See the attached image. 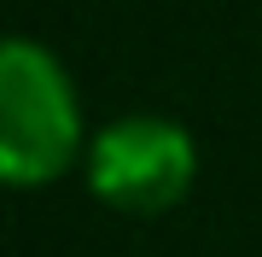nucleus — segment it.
Here are the masks:
<instances>
[{
  "label": "nucleus",
  "mask_w": 262,
  "mask_h": 257,
  "mask_svg": "<svg viewBox=\"0 0 262 257\" xmlns=\"http://www.w3.org/2000/svg\"><path fill=\"white\" fill-rule=\"evenodd\" d=\"M88 187L122 216H158V210L181 205L198 175V141L187 123L158 111H128L111 117L94 141H88Z\"/></svg>",
  "instance_id": "obj_2"
},
{
  "label": "nucleus",
  "mask_w": 262,
  "mask_h": 257,
  "mask_svg": "<svg viewBox=\"0 0 262 257\" xmlns=\"http://www.w3.org/2000/svg\"><path fill=\"white\" fill-rule=\"evenodd\" d=\"M88 158L82 100L53 47L12 35L0 47V175L12 187H47Z\"/></svg>",
  "instance_id": "obj_1"
}]
</instances>
